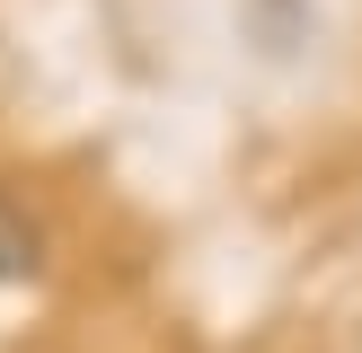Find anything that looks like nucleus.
<instances>
[{
	"label": "nucleus",
	"instance_id": "obj_1",
	"mask_svg": "<svg viewBox=\"0 0 362 353\" xmlns=\"http://www.w3.org/2000/svg\"><path fill=\"white\" fill-rule=\"evenodd\" d=\"M35 274H45V229L0 194V282H35Z\"/></svg>",
	"mask_w": 362,
	"mask_h": 353
}]
</instances>
